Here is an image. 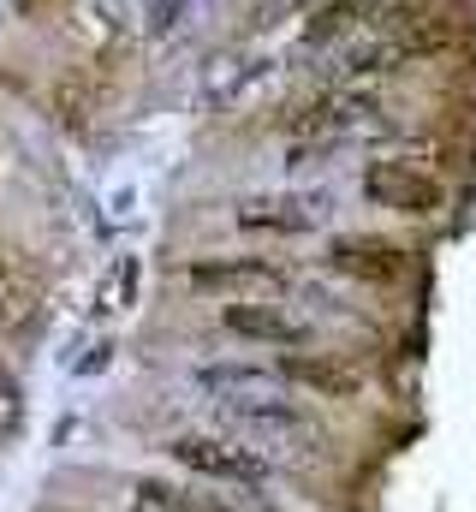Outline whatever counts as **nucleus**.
Segmentation results:
<instances>
[{
    "label": "nucleus",
    "mask_w": 476,
    "mask_h": 512,
    "mask_svg": "<svg viewBox=\"0 0 476 512\" xmlns=\"http://www.w3.org/2000/svg\"><path fill=\"white\" fill-rule=\"evenodd\" d=\"M137 292H143V262L131 251H119L102 274H96V292H90V310L102 316V322H114V316H125L131 304H137Z\"/></svg>",
    "instance_id": "2eb2a0df"
},
{
    "label": "nucleus",
    "mask_w": 476,
    "mask_h": 512,
    "mask_svg": "<svg viewBox=\"0 0 476 512\" xmlns=\"http://www.w3.org/2000/svg\"><path fill=\"white\" fill-rule=\"evenodd\" d=\"M167 459L203 483H227V489H268L274 483V459L262 447H250L244 435H173Z\"/></svg>",
    "instance_id": "7ed1b4c3"
},
{
    "label": "nucleus",
    "mask_w": 476,
    "mask_h": 512,
    "mask_svg": "<svg viewBox=\"0 0 476 512\" xmlns=\"http://www.w3.org/2000/svg\"><path fill=\"white\" fill-rule=\"evenodd\" d=\"M322 0H262L256 6V30H274V24H286V18H310Z\"/></svg>",
    "instance_id": "aec40b11"
},
{
    "label": "nucleus",
    "mask_w": 476,
    "mask_h": 512,
    "mask_svg": "<svg viewBox=\"0 0 476 512\" xmlns=\"http://www.w3.org/2000/svg\"><path fill=\"white\" fill-rule=\"evenodd\" d=\"M185 280L197 292H221V304L227 298H280L298 286V274L268 262V256H215V262H197Z\"/></svg>",
    "instance_id": "0eeeda50"
},
{
    "label": "nucleus",
    "mask_w": 476,
    "mask_h": 512,
    "mask_svg": "<svg viewBox=\"0 0 476 512\" xmlns=\"http://www.w3.org/2000/svg\"><path fill=\"white\" fill-rule=\"evenodd\" d=\"M334 274H346V280H369V286H393L405 268H411V251L405 245H393V239H381V233H340V239H328V256H322Z\"/></svg>",
    "instance_id": "9b49d317"
},
{
    "label": "nucleus",
    "mask_w": 476,
    "mask_h": 512,
    "mask_svg": "<svg viewBox=\"0 0 476 512\" xmlns=\"http://www.w3.org/2000/svg\"><path fill=\"white\" fill-rule=\"evenodd\" d=\"M221 423H227V435H244L250 447H262L268 459H322L328 453V429L310 417V405L298 393H274V399L221 411Z\"/></svg>",
    "instance_id": "f03ea898"
},
{
    "label": "nucleus",
    "mask_w": 476,
    "mask_h": 512,
    "mask_svg": "<svg viewBox=\"0 0 476 512\" xmlns=\"http://www.w3.org/2000/svg\"><path fill=\"white\" fill-rule=\"evenodd\" d=\"M328 221V197L322 191H256L233 203V227L244 233H268V239H304Z\"/></svg>",
    "instance_id": "423d86ee"
},
{
    "label": "nucleus",
    "mask_w": 476,
    "mask_h": 512,
    "mask_svg": "<svg viewBox=\"0 0 476 512\" xmlns=\"http://www.w3.org/2000/svg\"><path fill=\"white\" fill-rule=\"evenodd\" d=\"M221 328L244 346H274V352H310L316 346V322L274 304V298H227L221 304Z\"/></svg>",
    "instance_id": "39448f33"
},
{
    "label": "nucleus",
    "mask_w": 476,
    "mask_h": 512,
    "mask_svg": "<svg viewBox=\"0 0 476 512\" xmlns=\"http://www.w3.org/2000/svg\"><path fill=\"white\" fill-rule=\"evenodd\" d=\"M18 423H24V387H18V376L0 364V441L18 435Z\"/></svg>",
    "instance_id": "6ab92c4d"
},
{
    "label": "nucleus",
    "mask_w": 476,
    "mask_h": 512,
    "mask_svg": "<svg viewBox=\"0 0 476 512\" xmlns=\"http://www.w3.org/2000/svg\"><path fill=\"white\" fill-rule=\"evenodd\" d=\"M125 24H131L125 0H72V36L84 48H96V54L114 48L119 36H125Z\"/></svg>",
    "instance_id": "dca6fc26"
},
{
    "label": "nucleus",
    "mask_w": 476,
    "mask_h": 512,
    "mask_svg": "<svg viewBox=\"0 0 476 512\" xmlns=\"http://www.w3.org/2000/svg\"><path fill=\"white\" fill-rule=\"evenodd\" d=\"M185 12H191V0H137V24L149 42H167L185 24Z\"/></svg>",
    "instance_id": "a211bd4d"
},
{
    "label": "nucleus",
    "mask_w": 476,
    "mask_h": 512,
    "mask_svg": "<svg viewBox=\"0 0 476 512\" xmlns=\"http://www.w3.org/2000/svg\"><path fill=\"white\" fill-rule=\"evenodd\" d=\"M286 143H292V167H310L316 155H334L346 143H381L393 137V114L375 90H346V84H322L304 108H292L286 120Z\"/></svg>",
    "instance_id": "f257e3e1"
},
{
    "label": "nucleus",
    "mask_w": 476,
    "mask_h": 512,
    "mask_svg": "<svg viewBox=\"0 0 476 512\" xmlns=\"http://www.w3.org/2000/svg\"><path fill=\"white\" fill-rule=\"evenodd\" d=\"M357 191H363L375 209H393V215H435V209L447 203L441 179H435L429 167L405 161V155H375V161H363Z\"/></svg>",
    "instance_id": "20e7f679"
},
{
    "label": "nucleus",
    "mask_w": 476,
    "mask_h": 512,
    "mask_svg": "<svg viewBox=\"0 0 476 512\" xmlns=\"http://www.w3.org/2000/svg\"><path fill=\"white\" fill-rule=\"evenodd\" d=\"M381 12H387V0H322L310 18H298V42L316 54H334L357 36H369L381 24Z\"/></svg>",
    "instance_id": "f8f14e48"
},
{
    "label": "nucleus",
    "mask_w": 476,
    "mask_h": 512,
    "mask_svg": "<svg viewBox=\"0 0 476 512\" xmlns=\"http://www.w3.org/2000/svg\"><path fill=\"white\" fill-rule=\"evenodd\" d=\"M197 393L215 405V411H238V405H256V399H274V393H298L274 364H244V358H215V364H197L191 370Z\"/></svg>",
    "instance_id": "6e6552de"
},
{
    "label": "nucleus",
    "mask_w": 476,
    "mask_h": 512,
    "mask_svg": "<svg viewBox=\"0 0 476 512\" xmlns=\"http://www.w3.org/2000/svg\"><path fill=\"white\" fill-rule=\"evenodd\" d=\"M405 66H411L405 42H393L387 30H369V36H357V42H346V48L328 54L322 78H328V84H346V90H375L381 78H399Z\"/></svg>",
    "instance_id": "1a4fd4ad"
},
{
    "label": "nucleus",
    "mask_w": 476,
    "mask_h": 512,
    "mask_svg": "<svg viewBox=\"0 0 476 512\" xmlns=\"http://www.w3.org/2000/svg\"><path fill=\"white\" fill-rule=\"evenodd\" d=\"M274 78V66L268 60H250L244 48H215L209 60H203V72H197V96L209 102V108H244V102H256L262 96V84Z\"/></svg>",
    "instance_id": "9d476101"
},
{
    "label": "nucleus",
    "mask_w": 476,
    "mask_h": 512,
    "mask_svg": "<svg viewBox=\"0 0 476 512\" xmlns=\"http://www.w3.org/2000/svg\"><path fill=\"white\" fill-rule=\"evenodd\" d=\"M125 512H221V507L191 495V489H173V483H137Z\"/></svg>",
    "instance_id": "f3484780"
},
{
    "label": "nucleus",
    "mask_w": 476,
    "mask_h": 512,
    "mask_svg": "<svg viewBox=\"0 0 476 512\" xmlns=\"http://www.w3.org/2000/svg\"><path fill=\"white\" fill-rule=\"evenodd\" d=\"M42 298H48L42 274H36L30 262L6 256V262H0V334L24 340V334L36 328V316H42Z\"/></svg>",
    "instance_id": "4468645a"
},
{
    "label": "nucleus",
    "mask_w": 476,
    "mask_h": 512,
    "mask_svg": "<svg viewBox=\"0 0 476 512\" xmlns=\"http://www.w3.org/2000/svg\"><path fill=\"white\" fill-rule=\"evenodd\" d=\"M274 370L298 387V393H322V399H357L363 393V376H357L352 364L328 358V352H280Z\"/></svg>",
    "instance_id": "ddd939ff"
}]
</instances>
